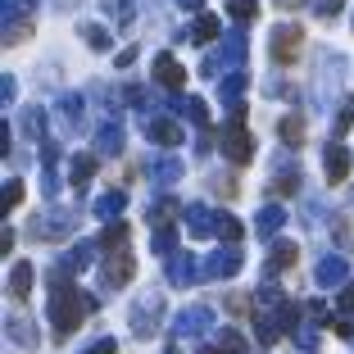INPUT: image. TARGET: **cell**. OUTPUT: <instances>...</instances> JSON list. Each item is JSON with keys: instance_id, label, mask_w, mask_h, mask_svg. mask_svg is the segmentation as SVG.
I'll use <instances>...</instances> for the list:
<instances>
[{"instance_id": "6da1fadb", "label": "cell", "mask_w": 354, "mask_h": 354, "mask_svg": "<svg viewBox=\"0 0 354 354\" xmlns=\"http://www.w3.org/2000/svg\"><path fill=\"white\" fill-rule=\"evenodd\" d=\"M55 295H50V318H55V336H68V332H77L82 327V318H86V309H91V295H82V291H73L68 281L55 272Z\"/></svg>"}, {"instance_id": "7a4b0ae2", "label": "cell", "mask_w": 354, "mask_h": 354, "mask_svg": "<svg viewBox=\"0 0 354 354\" xmlns=\"http://www.w3.org/2000/svg\"><path fill=\"white\" fill-rule=\"evenodd\" d=\"M268 41H272L268 50H272V59H277V64H295V59H300V50H304V28H300V23H277Z\"/></svg>"}, {"instance_id": "3957f363", "label": "cell", "mask_w": 354, "mask_h": 354, "mask_svg": "<svg viewBox=\"0 0 354 354\" xmlns=\"http://www.w3.org/2000/svg\"><path fill=\"white\" fill-rule=\"evenodd\" d=\"M223 150H227V159H232V164H250L254 141H250V132H245V123H241V114L232 118L227 127H223Z\"/></svg>"}, {"instance_id": "277c9868", "label": "cell", "mask_w": 354, "mask_h": 354, "mask_svg": "<svg viewBox=\"0 0 354 354\" xmlns=\"http://www.w3.org/2000/svg\"><path fill=\"white\" fill-rule=\"evenodd\" d=\"M132 272H136L132 250H127V245H118V250L109 254V263H104V286H127V281H132Z\"/></svg>"}, {"instance_id": "5b68a950", "label": "cell", "mask_w": 354, "mask_h": 354, "mask_svg": "<svg viewBox=\"0 0 354 354\" xmlns=\"http://www.w3.org/2000/svg\"><path fill=\"white\" fill-rule=\"evenodd\" d=\"M155 77H159V86H168V91H182V86H187V68H182L173 55H159L155 59Z\"/></svg>"}, {"instance_id": "8992f818", "label": "cell", "mask_w": 354, "mask_h": 354, "mask_svg": "<svg viewBox=\"0 0 354 354\" xmlns=\"http://www.w3.org/2000/svg\"><path fill=\"white\" fill-rule=\"evenodd\" d=\"M323 173H327V182H345V173H350V150L345 146H327V159H323Z\"/></svg>"}, {"instance_id": "52a82bcc", "label": "cell", "mask_w": 354, "mask_h": 354, "mask_svg": "<svg viewBox=\"0 0 354 354\" xmlns=\"http://www.w3.org/2000/svg\"><path fill=\"white\" fill-rule=\"evenodd\" d=\"M146 136H150V141H159V146H177V141H182V127L168 123V118H155V123L146 127Z\"/></svg>"}, {"instance_id": "ba28073f", "label": "cell", "mask_w": 354, "mask_h": 354, "mask_svg": "<svg viewBox=\"0 0 354 354\" xmlns=\"http://www.w3.org/2000/svg\"><path fill=\"white\" fill-rule=\"evenodd\" d=\"M10 295H14V300H28V295H32V263H14V272H10Z\"/></svg>"}, {"instance_id": "9c48e42d", "label": "cell", "mask_w": 354, "mask_h": 354, "mask_svg": "<svg viewBox=\"0 0 354 354\" xmlns=\"http://www.w3.org/2000/svg\"><path fill=\"white\" fill-rule=\"evenodd\" d=\"M295 259H300V250H295L291 241H277V245H272V254H268V272H281V268H291Z\"/></svg>"}, {"instance_id": "30bf717a", "label": "cell", "mask_w": 354, "mask_h": 354, "mask_svg": "<svg viewBox=\"0 0 354 354\" xmlns=\"http://www.w3.org/2000/svg\"><path fill=\"white\" fill-rule=\"evenodd\" d=\"M236 268H241V254L236 250H223V254H214V259H209V277H232Z\"/></svg>"}, {"instance_id": "8fae6325", "label": "cell", "mask_w": 354, "mask_h": 354, "mask_svg": "<svg viewBox=\"0 0 354 354\" xmlns=\"http://www.w3.org/2000/svg\"><path fill=\"white\" fill-rule=\"evenodd\" d=\"M191 37H196L200 46H209L214 37H218V19H214V14H200V19H196V28H191Z\"/></svg>"}, {"instance_id": "7c38bea8", "label": "cell", "mask_w": 354, "mask_h": 354, "mask_svg": "<svg viewBox=\"0 0 354 354\" xmlns=\"http://www.w3.org/2000/svg\"><path fill=\"white\" fill-rule=\"evenodd\" d=\"M318 281H323V286L345 281V259H323V263H318Z\"/></svg>"}, {"instance_id": "4fadbf2b", "label": "cell", "mask_w": 354, "mask_h": 354, "mask_svg": "<svg viewBox=\"0 0 354 354\" xmlns=\"http://www.w3.org/2000/svg\"><path fill=\"white\" fill-rule=\"evenodd\" d=\"M277 132H281V141H291V146H300V141H304V118H300V114L281 118V127H277Z\"/></svg>"}, {"instance_id": "5bb4252c", "label": "cell", "mask_w": 354, "mask_h": 354, "mask_svg": "<svg viewBox=\"0 0 354 354\" xmlns=\"http://www.w3.org/2000/svg\"><path fill=\"white\" fill-rule=\"evenodd\" d=\"M227 14L236 23H250L254 14H259V0H227Z\"/></svg>"}, {"instance_id": "9a60e30c", "label": "cell", "mask_w": 354, "mask_h": 354, "mask_svg": "<svg viewBox=\"0 0 354 354\" xmlns=\"http://www.w3.org/2000/svg\"><path fill=\"white\" fill-rule=\"evenodd\" d=\"M91 173H95V159H91V155H77V159H73V168H68V177H73V187H82V182H86Z\"/></svg>"}, {"instance_id": "2e32d148", "label": "cell", "mask_w": 354, "mask_h": 354, "mask_svg": "<svg viewBox=\"0 0 354 354\" xmlns=\"http://www.w3.org/2000/svg\"><path fill=\"white\" fill-rule=\"evenodd\" d=\"M168 277H173V281H191V277H196V263H191V254H177L173 268H168Z\"/></svg>"}, {"instance_id": "e0dca14e", "label": "cell", "mask_w": 354, "mask_h": 354, "mask_svg": "<svg viewBox=\"0 0 354 354\" xmlns=\"http://www.w3.org/2000/svg\"><path fill=\"white\" fill-rule=\"evenodd\" d=\"M277 227H281V209H263L259 223H254V232H259V236H272Z\"/></svg>"}, {"instance_id": "ac0fdd59", "label": "cell", "mask_w": 354, "mask_h": 354, "mask_svg": "<svg viewBox=\"0 0 354 354\" xmlns=\"http://www.w3.org/2000/svg\"><path fill=\"white\" fill-rule=\"evenodd\" d=\"M104 250H118V245H127V223H114V227H104Z\"/></svg>"}, {"instance_id": "d6986e66", "label": "cell", "mask_w": 354, "mask_h": 354, "mask_svg": "<svg viewBox=\"0 0 354 354\" xmlns=\"http://www.w3.org/2000/svg\"><path fill=\"white\" fill-rule=\"evenodd\" d=\"M32 28H37V23H32V19H23V23H10V28H5V41H10V46H19V41H23V37H28Z\"/></svg>"}, {"instance_id": "ffe728a7", "label": "cell", "mask_w": 354, "mask_h": 354, "mask_svg": "<svg viewBox=\"0 0 354 354\" xmlns=\"http://www.w3.org/2000/svg\"><path fill=\"white\" fill-rule=\"evenodd\" d=\"M118 209H123V191H109V196L95 205V214H104V218H109V214H118Z\"/></svg>"}, {"instance_id": "44dd1931", "label": "cell", "mask_w": 354, "mask_h": 354, "mask_svg": "<svg viewBox=\"0 0 354 354\" xmlns=\"http://www.w3.org/2000/svg\"><path fill=\"white\" fill-rule=\"evenodd\" d=\"M82 37L95 46V50H104V46H109V32H104V28H95V23H86V28H82Z\"/></svg>"}, {"instance_id": "7402d4cb", "label": "cell", "mask_w": 354, "mask_h": 354, "mask_svg": "<svg viewBox=\"0 0 354 354\" xmlns=\"http://www.w3.org/2000/svg\"><path fill=\"white\" fill-rule=\"evenodd\" d=\"M354 127V100H341V114H336V132H350Z\"/></svg>"}, {"instance_id": "603a6c76", "label": "cell", "mask_w": 354, "mask_h": 354, "mask_svg": "<svg viewBox=\"0 0 354 354\" xmlns=\"http://www.w3.org/2000/svg\"><path fill=\"white\" fill-rule=\"evenodd\" d=\"M218 232H223L227 241H241V223L232 218V214H218Z\"/></svg>"}, {"instance_id": "cb8c5ba5", "label": "cell", "mask_w": 354, "mask_h": 354, "mask_svg": "<svg viewBox=\"0 0 354 354\" xmlns=\"http://www.w3.org/2000/svg\"><path fill=\"white\" fill-rule=\"evenodd\" d=\"M295 187H300V173H291V177L281 173V177H277V182H272V191H277V196H291V191H295Z\"/></svg>"}, {"instance_id": "d4e9b609", "label": "cell", "mask_w": 354, "mask_h": 354, "mask_svg": "<svg viewBox=\"0 0 354 354\" xmlns=\"http://www.w3.org/2000/svg\"><path fill=\"white\" fill-rule=\"evenodd\" d=\"M241 55H245V37H241V32H232V37H227V59L236 64Z\"/></svg>"}, {"instance_id": "484cf974", "label": "cell", "mask_w": 354, "mask_h": 354, "mask_svg": "<svg viewBox=\"0 0 354 354\" xmlns=\"http://www.w3.org/2000/svg\"><path fill=\"white\" fill-rule=\"evenodd\" d=\"M223 350H227V354H245V341H241V332H223Z\"/></svg>"}, {"instance_id": "4316f807", "label": "cell", "mask_w": 354, "mask_h": 354, "mask_svg": "<svg viewBox=\"0 0 354 354\" xmlns=\"http://www.w3.org/2000/svg\"><path fill=\"white\" fill-rule=\"evenodd\" d=\"M118 146H123L118 127H104V132H100V150H118Z\"/></svg>"}, {"instance_id": "83f0119b", "label": "cell", "mask_w": 354, "mask_h": 354, "mask_svg": "<svg viewBox=\"0 0 354 354\" xmlns=\"http://www.w3.org/2000/svg\"><path fill=\"white\" fill-rule=\"evenodd\" d=\"M187 118H191V123H205V118H209L205 100H187Z\"/></svg>"}, {"instance_id": "f1b7e54d", "label": "cell", "mask_w": 354, "mask_h": 354, "mask_svg": "<svg viewBox=\"0 0 354 354\" xmlns=\"http://www.w3.org/2000/svg\"><path fill=\"white\" fill-rule=\"evenodd\" d=\"M19 200H23V182H10L5 187V209H19Z\"/></svg>"}, {"instance_id": "f546056e", "label": "cell", "mask_w": 354, "mask_h": 354, "mask_svg": "<svg viewBox=\"0 0 354 354\" xmlns=\"http://www.w3.org/2000/svg\"><path fill=\"white\" fill-rule=\"evenodd\" d=\"M241 86H245V82H241V73H232L227 82H223V95H227V100H236V95H241Z\"/></svg>"}, {"instance_id": "4dcf8cb0", "label": "cell", "mask_w": 354, "mask_h": 354, "mask_svg": "<svg viewBox=\"0 0 354 354\" xmlns=\"http://www.w3.org/2000/svg\"><path fill=\"white\" fill-rule=\"evenodd\" d=\"M227 309H232V313H250V295H232Z\"/></svg>"}, {"instance_id": "1f68e13d", "label": "cell", "mask_w": 354, "mask_h": 354, "mask_svg": "<svg viewBox=\"0 0 354 354\" xmlns=\"http://www.w3.org/2000/svg\"><path fill=\"white\" fill-rule=\"evenodd\" d=\"M341 309H345V313H354V281L341 291Z\"/></svg>"}, {"instance_id": "d6a6232c", "label": "cell", "mask_w": 354, "mask_h": 354, "mask_svg": "<svg viewBox=\"0 0 354 354\" xmlns=\"http://www.w3.org/2000/svg\"><path fill=\"white\" fill-rule=\"evenodd\" d=\"M91 354H114V341H100V345H95Z\"/></svg>"}, {"instance_id": "836d02e7", "label": "cell", "mask_w": 354, "mask_h": 354, "mask_svg": "<svg viewBox=\"0 0 354 354\" xmlns=\"http://www.w3.org/2000/svg\"><path fill=\"white\" fill-rule=\"evenodd\" d=\"M277 5H281V10H300L304 0H277Z\"/></svg>"}, {"instance_id": "e575fe53", "label": "cell", "mask_w": 354, "mask_h": 354, "mask_svg": "<svg viewBox=\"0 0 354 354\" xmlns=\"http://www.w3.org/2000/svg\"><path fill=\"white\" fill-rule=\"evenodd\" d=\"M177 5H182V10H200V5H205V0H177Z\"/></svg>"}, {"instance_id": "d590c367", "label": "cell", "mask_w": 354, "mask_h": 354, "mask_svg": "<svg viewBox=\"0 0 354 354\" xmlns=\"http://www.w3.org/2000/svg\"><path fill=\"white\" fill-rule=\"evenodd\" d=\"M205 354H227V350H205Z\"/></svg>"}]
</instances>
